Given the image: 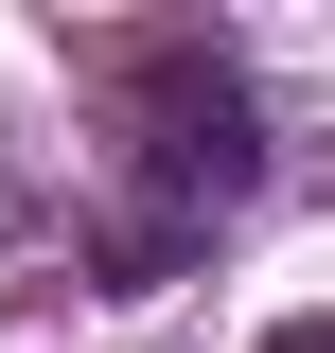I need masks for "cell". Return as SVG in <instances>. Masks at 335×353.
<instances>
[{
  "label": "cell",
  "mask_w": 335,
  "mask_h": 353,
  "mask_svg": "<svg viewBox=\"0 0 335 353\" xmlns=\"http://www.w3.org/2000/svg\"><path fill=\"white\" fill-rule=\"evenodd\" d=\"M265 353H335V318H283V336H265Z\"/></svg>",
  "instance_id": "cell-2"
},
{
  "label": "cell",
  "mask_w": 335,
  "mask_h": 353,
  "mask_svg": "<svg viewBox=\"0 0 335 353\" xmlns=\"http://www.w3.org/2000/svg\"><path fill=\"white\" fill-rule=\"evenodd\" d=\"M106 106H124V212L88 230V301H141V283H176V265L212 248V230L247 212V176H265V141H247V71L212 36H124L106 53Z\"/></svg>",
  "instance_id": "cell-1"
}]
</instances>
